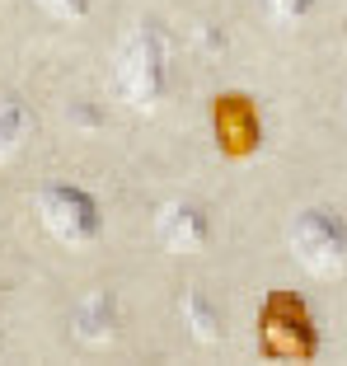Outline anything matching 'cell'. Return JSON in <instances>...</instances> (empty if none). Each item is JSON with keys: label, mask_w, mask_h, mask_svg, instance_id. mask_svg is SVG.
Listing matches in <instances>:
<instances>
[{"label": "cell", "mask_w": 347, "mask_h": 366, "mask_svg": "<svg viewBox=\"0 0 347 366\" xmlns=\"http://www.w3.org/2000/svg\"><path fill=\"white\" fill-rule=\"evenodd\" d=\"M71 329H76V338L89 343V347L113 343V338L122 334V301H118V291H113V287L89 291L85 301L76 305V315H71Z\"/></svg>", "instance_id": "obj_7"}, {"label": "cell", "mask_w": 347, "mask_h": 366, "mask_svg": "<svg viewBox=\"0 0 347 366\" xmlns=\"http://www.w3.org/2000/svg\"><path fill=\"white\" fill-rule=\"evenodd\" d=\"M71 122H76L80 132H99L104 127V113H99L89 99H76V104H71Z\"/></svg>", "instance_id": "obj_12"}, {"label": "cell", "mask_w": 347, "mask_h": 366, "mask_svg": "<svg viewBox=\"0 0 347 366\" xmlns=\"http://www.w3.org/2000/svg\"><path fill=\"white\" fill-rule=\"evenodd\" d=\"M258 5L272 24H301L305 14L315 10V0H258Z\"/></svg>", "instance_id": "obj_10"}, {"label": "cell", "mask_w": 347, "mask_h": 366, "mask_svg": "<svg viewBox=\"0 0 347 366\" xmlns=\"http://www.w3.org/2000/svg\"><path fill=\"white\" fill-rule=\"evenodd\" d=\"M155 239L169 254H202L211 244V216L197 202H164L155 212Z\"/></svg>", "instance_id": "obj_6"}, {"label": "cell", "mask_w": 347, "mask_h": 366, "mask_svg": "<svg viewBox=\"0 0 347 366\" xmlns=\"http://www.w3.org/2000/svg\"><path fill=\"white\" fill-rule=\"evenodd\" d=\"M33 212H38V221H43L47 235L61 239L66 249L94 244L99 230H104L99 202L85 193V188H76V183H47V188H38V197H33Z\"/></svg>", "instance_id": "obj_4"}, {"label": "cell", "mask_w": 347, "mask_h": 366, "mask_svg": "<svg viewBox=\"0 0 347 366\" xmlns=\"http://www.w3.org/2000/svg\"><path fill=\"white\" fill-rule=\"evenodd\" d=\"M38 10L47 14V19H61V24H76L89 14V0H33Z\"/></svg>", "instance_id": "obj_11"}, {"label": "cell", "mask_w": 347, "mask_h": 366, "mask_svg": "<svg viewBox=\"0 0 347 366\" xmlns=\"http://www.w3.org/2000/svg\"><path fill=\"white\" fill-rule=\"evenodd\" d=\"M291 254L310 277H343L347 272V216L333 207H305L286 230Z\"/></svg>", "instance_id": "obj_3"}, {"label": "cell", "mask_w": 347, "mask_h": 366, "mask_svg": "<svg viewBox=\"0 0 347 366\" xmlns=\"http://www.w3.org/2000/svg\"><path fill=\"white\" fill-rule=\"evenodd\" d=\"M33 132V113L24 99H0V160H14Z\"/></svg>", "instance_id": "obj_9"}, {"label": "cell", "mask_w": 347, "mask_h": 366, "mask_svg": "<svg viewBox=\"0 0 347 366\" xmlns=\"http://www.w3.org/2000/svg\"><path fill=\"white\" fill-rule=\"evenodd\" d=\"M178 310H183V324H188V334H193L197 343H221L226 324H221V310L206 291H183Z\"/></svg>", "instance_id": "obj_8"}, {"label": "cell", "mask_w": 347, "mask_h": 366, "mask_svg": "<svg viewBox=\"0 0 347 366\" xmlns=\"http://www.w3.org/2000/svg\"><path fill=\"white\" fill-rule=\"evenodd\" d=\"M169 56H174V38L160 19H141L127 33V43L118 47L113 61V85L131 108H155L169 94Z\"/></svg>", "instance_id": "obj_1"}, {"label": "cell", "mask_w": 347, "mask_h": 366, "mask_svg": "<svg viewBox=\"0 0 347 366\" xmlns=\"http://www.w3.org/2000/svg\"><path fill=\"white\" fill-rule=\"evenodd\" d=\"M211 137H216L221 155L230 160H249L258 155L263 146V118H258V104L239 89H226V94L211 99Z\"/></svg>", "instance_id": "obj_5"}, {"label": "cell", "mask_w": 347, "mask_h": 366, "mask_svg": "<svg viewBox=\"0 0 347 366\" xmlns=\"http://www.w3.org/2000/svg\"><path fill=\"white\" fill-rule=\"evenodd\" d=\"M319 347H324V334L301 291L277 287L258 301V352L268 362H315Z\"/></svg>", "instance_id": "obj_2"}]
</instances>
